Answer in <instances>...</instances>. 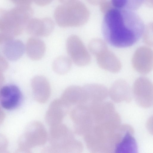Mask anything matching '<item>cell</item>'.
<instances>
[{"label": "cell", "mask_w": 153, "mask_h": 153, "mask_svg": "<svg viewBox=\"0 0 153 153\" xmlns=\"http://www.w3.org/2000/svg\"><path fill=\"white\" fill-rule=\"evenodd\" d=\"M33 1L37 5L43 6L46 5L51 3L53 0H33Z\"/></svg>", "instance_id": "obj_29"}, {"label": "cell", "mask_w": 153, "mask_h": 153, "mask_svg": "<svg viewBox=\"0 0 153 153\" xmlns=\"http://www.w3.org/2000/svg\"><path fill=\"white\" fill-rule=\"evenodd\" d=\"M153 0H144L143 2L147 6L149 7H152L153 3Z\"/></svg>", "instance_id": "obj_31"}, {"label": "cell", "mask_w": 153, "mask_h": 153, "mask_svg": "<svg viewBox=\"0 0 153 153\" xmlns=\"http://www.w3.org/2000/svg\"><path fill=\"white\" fill-rule=\"evenodd\" d=\"M50 145L45 148L46 153H78L83 149L82 143L76 139L71 130L61 123L50 126Z\"/></svg>", "instance_id": "obj_3"}, {"label": "cell", "mask_w": 153, "mask_h": 153, "mask_svg": "<svg viewBox=\"0 0 153 153\" xmlns=\"http://www.w3.org/2000/svg\"><path fill=\"white\" fill-rule=\"evenodd\" d=\"M54 27L53 22L50 18H32L27 24L25 30L32 36L45 37L51 33Z\"/></svg>", "instance_id": "obj_11"}, {"label": "cell", "mask_w": 153, "mask_h": 153, "mask_svg": "<svg viewBox=\"0 0 153 153\" xmlns=\"http://www.w3.org/2000/svg\"><path fill=\"white\" fill-rule=\"evenodd\" d=\"M76 0H59L62 4H65L71 2Z\"/></svg>", "instance_id": "obj_32"}, {"label": "cell", "mask_w": 153, "mask_h": 153, "mask_svg": "<svg viewBox=\"0 0 153 153\" xmlns=\"http://www.w3.org/2000/svg\"><path fill=\"white\" fill-rule=\"evenodd\" d=\"M96 56L97 63L102 68L113 73L120 70L121 65L120 61L108 48Z\"/></svg>", "instance_id": "obj_19"}, {"label": "cell", "mask_w": 153, "mask_h": 153, "mask_svg": "<svg viewBox=\"0 0 153 153\" xmlns=\"http://www.w3.org/2000/svg\"><path fill=\"white\" fill-rule=\"evenodd\" d=\"M69 108L60 99L54 100L50 104L46 111V122L50 126L62 123Z\"/></svg>", "instance_id": "obj_12"}, {"label": "cell", "mask_w": 153, "mask_h": 153, "mask_svg": "<svg viewBox=\"0 0 153 153\" xmlns=\"http://www.w3.org/2000/svg\"><path fill=\"white\" fill-rule=\"evenodd\" d=\"M104 14L102 32L105 39L111 45L117 48L128 47L142 35L144 23L133 12L113 7Z\"/></svg>", "instance_id": "obj_1"}, {"label": "cell", "mask_w": 153, "mask_h": 153, "mask_svg": "<svg viewBox=\"0 0 153 153\" xmlns=\"http://www.w3.org/2000/svg\"><path fill=\"white\" fill-rule=\"evenodd\" d=\"M88 2L93 5H100L104 1L106 0H87Z\"/></svg>", "instance_id": "obj_30"}, {"label": "cell", "mask_w": 153, "mask_h": 153, "mask_svg": "<svg viewBox=\"0 0 153 153\" xmlns=\"http://www.w3.org/2000/svg\"><path fill=\"white\" fill-rule=\"evenodd\" d=\"M88 47L90 52L95 56L108 49L105 43L102 40L97 38L92 39L89 43Z\"/></svg>", "instance_id": "obj_24"}, {"label": "cell", "mask_w": 153, "mask_h": 153, "mask_svg": "<svg viewBox=\"0 0 153 153\" xmlns=\"http://www.w3.org/2000/svg\"><path fill=\"white\" fill-rule=\"evenodd\" d=\"M27 133V147L40 146L44 145L48 139L46 130L43 124L39 121L32 123Z\"/></svg>", "instance_id": "obj_13"}, {"label": "cell", "mask_w": 153, "mask_h": 153, "mask_svg": "<svg viewBox=\"0 0 153 153\" xmlns=\"http://www.w3.org/2000/svg\"><path fill=\"white\" fill-rule=\"evenodd\" d=\"M89 12L86 6L80 1H75L62 4L54 12L55 20L62 27L82 26L88 21Z\"/></svg>", "instance_id": "obj_5"}, {"label": "cell", "mask_w": 153, "mask_h": 153, "mask_svg": "<svg viewBox=\"0 0 153 153\" xmlns=\"http://www.w3.org/2000/svg\"><path fill=\"white\" fill-rule=\"evenodd\" d=\"M144 0H111V3L114 8L133 11L138 9Z\"/></svg>", "instance_id": "obj_23"}, {"label": "cell", "mask_w": 153, "mask_h": 153, "mask_svg": "<svg viewBox=\"0 0 153 153\" xmlns=\"http://www.w3.org/2000/svg\"><path fill=\"white\" fill-rule=\"evenodd\" d=\"M100 6L101 11L104 14L114 7L111 1L107 0L103 2L100 5Z\"/></svg>", "instance_id": "obj_26"}, {"label": "cell", "mask_w": 153, "mask_h": 153, "mask_svg": "<svg viewBox=\"0 0 153 153\" xmlns=\"http://www.w3.org/2000/svg\"><path fill=\"white\" fill-rule=\"evenodd\" d=\"M152 50L147 46H141L136 51L132 59V66L138 72L143 74L152 70L153 65Z\"/></svg>", "instance_id": "obj_10"}, {"label": "cell", "mask_w": 153, "mask_h": 153, "mask_svg": "<svg viewBox=\"0 0 153 153\" xmlns=\"http://www.w3.org/2000/svg\"><path fill=\"white\" fill-rule=\"evenodd\" d=\"M153 84L145 77H140L135 81L133 93L136 102L141 106L149 108L153 105Z\"/></svg>", "instance_id": "obj_8"}, {"label": "cell", "mask_w": 153, "mask_h": 153, "mask_svg": "<svg viewBox=\"0 0 153 153\" xmlns=\"http://www.w3.org/2000/svg\"><path fill=\"white\" fill-rule=\"evenodd\" d=\"M69 107L72 105H85L87 99L82 87L71 85L64 91L60 98Z\"/></svg>", "instance_id": "obj_17"}, {"label": "cell", "mask_w": 153, "mask_h": 153, "mask_svg": "<svg viewBox=\"0 0 153 153\" xmlns=\"http://www.w3.org/2000/svg\"><path fill=\"white\" fill-rule=\"evenodd\" d=\"M134 134L133 128L130 125L125 124L122 135L114 153L137 152V146Z\"/></svg>", "instance_id": "obj_15"}, {"label": "cell", "mask_w": 153, "mask_h": 153, "mask_svg": "<svg viewBox=\"0 0 153 153\" xmlns=\"http://www.w3.org/2000/svg\"><path fill=\"white\" fill-rule=\"evenodd\" d=\"M23 95L19 88L14 85L2 86L0 89V104L7 110H12L20 105Z\"/></svg>", "instance_id": "obj_9"}, {"label": "cell", "mask_w": 153, "mask_h": 153, "mask_svg": "<svg viewBox=\"0 0 153 153\" xmlns=\"http://www.w3.org/2000/svg\"><path fill=\"white\" fill-rule=\"evenodd\" d=\"M143 34V39L147 45H153V24L150 23L145 27Z\"/></svg>", "instance_id": "obj_25"}, {"label": "cell", "mask_w": 153, "mask_h": 153, "mask_svg": "<svg viewBox=\"0 0 153 153\" xmlns=\"http://www.w3.org/2000/svg\"><path fill=\"white\" fill-rule=\"evenodd\" d=\"M31 86L36 100L40 103H45L48 100L51 94L49 82L45 76L37 75L31 80Z\"/></svg>", "instance_id": "obj_14"}, {"label": "cell", "mask_w": 153, "mask_h": 153, "mask_svg": "<svg viewBox=\"0 0 153 153\" xmlns=\"http://www.w3.org/2000/svg\"><path fill=\"white\" fill-rule=\"evenodd\" d=\"M18 6H30L33 0H9Z\"/></svg>", "instance_id": "obj_28"}, {"label": "cell", "mask_w": 153, "mask_h": 153, "mask_svg": "<svg viewBox=\"0 0 153 153\" xmlns=\"http://www.w3.org/2000/svg\"><path fill=\"white\" fill-rule=\"evenodd\" d=\"M71 60L69 57L61 56L56 58L52 64V68L56 73L62 75L67 73L72 66Z\"/></svg>", "instance_id": "obj_22"}, {"label": "cell", "mask_w": 153, "mask_h": 153, "mask_svg": "<svg viewBox=\"0 0 153 153\" xmlns=\"http://www.w3.org/2000/svg\"><path fill=\"white\" fill-rule=\"evenodd\" d=\"M46 46L44 41L38 37L32 36L27 40L25 51L28 56L32 60H38L44 56Z\"/></svg>", "instance_id": "obj_20"}, {"label": "cell", "mask_w": 153, "mask_h": 153, "mask_svg": "<svg viewBox=\"0 0 153 153\" xmlns=\"http://www.w3.org/2000/svg\"><path fill=\"white\" fill-rule=\"evenodd\" d=\"M70 115L74 132L79 135L83 136L94 125L89 109L84 105H77L71 111Z\"/></svg>", "instance_id": "obj_7"}, {"label": "cell", "mask_w": 153, "mask_h": 153, "mask_svg": "<svg viewBox=\"0 0 153 153\" xmlns=\"http://www.w3.org/2000/svg\"><path fill=\"white\" fill-rule=\"evenodd\" d=\"M108 95L114 102H130L131 100V92L128 83L123 79L115 81L108 91Z\"/></svg>", "instance_id": "obj_18"}, {"label": "cell", "mask_w": 153, "mask_h": 153, "mask_svg": "<svg viewBox=\"0 0 153 153\" xmlns=\"http://www.w3.org/2000/svg\"><path fill=\"white\" fill-rule=\"evenodd\" d=\"M25 51V46L22 42L13 39L4 43L3 53L9 60H17L23 55Z\"/></svg>", "instance_id": "obj_21"}, {"label": "cell", "mask_w": 153, "mask_h": 153, "mask_svg": "<svg viewBox=\"0 0 153 153\" xmlns=\"http://www.w3.org/2000/svg\"><path fill=\"white\" fill-rule=\"evenodd\" d=\"M8 64L5 59L0 54V72H3L8 68Z\"/></svg>", "instance_id": "obj_27"}, {"label": "cell", "mask_w": 153, "mask_h": 153, "mask_svg": "<svg viewBox=\"0 0 153 153\" xmlns=\"http://www.w3.org/2000/svg\"><path fill=\"white\" fill-rule=\"evenodd\" d=\"M33 14L30 6H17L9 10L0 9V32L13 37L20 34Z\"/></svg>", "instance_id": "obj_4"}, {"label": "cell", "mask_w": 153, "mask_h": 153, "mask_svg": "<svg viewBox=\"0 0 153 153\" xmlns=\"http://www.w3.org/2000/svg\"><path fill=\"white\" fill-rule=\"evenodd\" d=\"M66 48L69 57L76 65L83 66L90 63L91 56L82 41L78 36L72 35L68 38Z\"/></svg>", "instance_id": "obj_6"}, {"label": "cell", "mask_w": 153, "mask_h": 153, "mask_svg": "<svg viewBox=\"0 0 153 153\" xmlns=\"http://www.w3.org/2000/svg\"><path fill=\"white\" fill-rule=\"evenodd\" d=\"M82 87L87 98L85 105L88 107L105 100L108 95L107 88L101 84H89Z\"/></svg>", "instance_id": "obj_16"}, {"label": "cell", "mask_w": 153, "mask_h": 153, "mask_svg": "<svg viewBox=\"0 0 153 153\" xmlns=\"http://www.w3.org/2000/svg\"><path fill=\"white\" fill-rule=\"evenodd\" d=\"M121 118L117 114L109 119L95 124L84 136L89 151L91 153H114Z\"/></svg>", "instance_id": "obj_2"}]
</instances>
